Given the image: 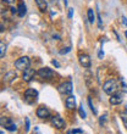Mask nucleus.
I'll return each instance as SVG.
<instances>
[{"mask_svg": "<svg viewBox=\"0 0 127 134\" xmlns=\"http://www.w3.org/2000/svg\"><path fill=\"white\" fill-rule=\"evenodd\" d=\"M38 74L42 78H45V79H50V78L54 77V71L50 70L49 67H43L38 71Z\"/></svg>", "mask_w": 127, "mask_h": 134, "instance_id": "nucleus-8", "label": "nucleus"}, {"mask_svg": "<svg viewBox=\"0 0 127 134\" xmlns=\"http://www.w3.org/2000/svg\"><path fill=\"white\" fill-rule=\"evenodd\" d=\"M10 123H12V121L9 117H1V126L3 127H6L7 124H10Z\"/></svg>", "mask_w": 127, "mask_h": 134, "instance_id": "nucleus-16", "label": "nucleus"}, {"mask_svg": "<svg viewBox=\"0 0 127 134\" xmlns=\"http://www.w3.org/2000/svg\"><path fill=\"white\" fill-rule=\"evenodd\" d=\"M88 105H89V109L92 110V112L94 113V115H97V110L94 109V106H93V104H92V100H91V98L88 99Z\"/></svg>", "mask_w": 127, "mask_h": 134, "instance_id": "nucleus-21", "label": "nucleus"}, {"mask_svg": "<svg viewBox=\"0 0 127 134\" xmlns=\"http://www.w3.org/2000/svg\"><path fill=\"white\" fill-rule=\"evenodd\" d=\"M33 134H40V133H39L38 127H34V131H33Z\"/></svg>", "mask_w": 127, "mask_h": 134, "instance_id": "nucleus-33", "label": "nucleus"}, {"mask_svg": "<svg viewBox=\"0 0 127 134\" xmlns=\"http://www.w3.org/2000/svg\"><path fill=\"white\" fill-rule=\"evenodd\" d=\"M125 35H126V38H127V31H126V32H125Z\"/></svg>", "mask_w": 127, "mask_h": 134, "instance_id": "nucleus-35", "label": "nucleus"}, {"mask_svg": "<svg viewBox=\"0 0 127 134\" xmlns=\"http://www.w3.org/2000/svg\"><path fill=\"white\" fill-rule=\"evenodd\" d=\"M89 79H93V76L89 71H86V83H87V85H89Z\"/></svg>", "mask_w": 127, "mask_h": 134, "instance_id": "nucleus-20", "label": "nucleus"}, {"mask_svg": "<svg viewBox=\"0 0 127 134\" xmlns=\"http://www.w3.org/2000/svg\"><path fill=\"white\" fill-rule=\"evenodd\" d=\"M67 134H71V133H67Z\"/></svg>", "mask_w": 127, "mask_h": 134, "instance_id": "nucleus-36", "label": "nucleus"}, {"mask_svg": "<svg viewBox=\"0 0 127 134\" xmlns=\"http://www.w3.org/2000/svg\"><path fill=\"white\" fill-rule=\"evenodd\" d=\"M35 76V71L33 70V68H26L25 71H23V73H22V79L25 82H31L32 78Z\"/></svg>", "mask_w": 127, "mask_h": 134, "instance_id": "nucleus-9", "label": "nucleus"}, {"mask_svg": "<svg viewBox=\"0 0 127 134\" xmlns=\"http://www.w3.org/2000/svg\"><path fill=\"white\" fill-rule=\"evenodd\" d=\"M87 17H88L89 23H94L95 15H94V10H93V9H88V11H87Z\"/></svg>", "mask_w": 127, "mask_h": 134, "instance_id": "nucleus-15", "label": "nucleus"}, {"mask_svg": "<svg viewBox=\"0 0 127 134\" xmlns=\"http://www.w3.org/2000/svg\"><path fill=\"white\" fill-rule=\"evenodd\" d=\"M57 92L60 93L61 95H70L72 93V83L70 81L68 82H64L57 87Z\"/></svg>", "mask_w": 127, "mask_h": 134, "instance_id": "nucleus-3", "label": "nucleus"}, {"mask_svg": "<svg viewBox=\"0 0 127 134\" xmlns=\"http://www.w3.org/2000/svg\"><path fill=\"white\" fill-rule=\"evenodd\" d=\"M29 131V120L28 118H26V132Z\"/></svg>", "mask_w": 127, "mask_h": 134, "instance_id": "nucleus-26", "label": "nucleus"}, {"mask_svg": "<svg viewBox=\"0 0 127 134\" xmlns=\"http://www.w3.org/2000/svg\"><path fill=\"white\" fill-rule=\"evenodd\" d=\"M121 120H122V122H124L125 127L127 128V110H126V111H124L122 113H121Z\"/></svg>", "mask_w": 127, "mask_h": 134, "instance_id": "nucleus-18", "label": "nucleus"}, {"mask_svg": "<svg viewBox=\"0 0 127 134\" xmlns=\"http://www.w3.org/2000/svg\"><path fill=\"white\" fill-rule=\"evenodd\" d=\"M51 62H53V65H54V66H55V67H57V68L60 67V64H59V62H57L56 60H53V61H51Z\"/></svg>", "mask_w": 127, "mask_h": 134, "instance_id": "nucleus-29", "label": "nucleus"}, {"mask_svg": "<svg viewBox=\"0 0 127 134\" xmlns=\"http://www.w3.org/2000/svg\"><path fill=\"white\" fill-rule=\"evenodd\" d=\"M105 117L106 116H102L100 118H99V123H100V126H103V124L105 123Z\"/></svg>", "mask_w": 127, "mask_h": 134, "instance_id": "nucleus-24", "label": "nucleus"}, {"mask_svg": "<svg viewBox=\"0 0 127 134\" xmlns=\"http://www.w3.org/2000/svg\"><path fill=\"white\" fill-rule=\"evenodd\" d=\"M5 51H6V46L4 43H0V57L3 59L5 56Z\"/></svg>", "mask_w": 127, "mask_h": 134, "instance_id": "nucleus-17", "label": "nucleus"}, {"mask_svg": "<svg viewBox=\"0 0 127 134\" xmlns=\"http://www.w3.org/2000/svg\"><path fill=\"white\" fill-rule=\"evenodd\" d=\"M110 96H111V98L109 99V101L111 105H119V104H121L122 100H124V96H122L121 93H115V94H113V95H110Z\"/></svg>", "mask_w": 127, "mask_h": 134, "instance_id": "nucleus-10", "label": "nucleus"}, {"mask_svg": "<svg viewBox=\"0 0 127 134\" xmlns=\"http://www.w3.org/2000/svg\"><path fill=\"white\" fill-rule=\"evenodd\" d=\"M11 12L12 14H17V7H11Z\"/></svg>", "mask_w": 127, "mask_h": 134, "instance_id": "nucleus-32", "label": "nucleus"}, {"mask_svg": "<svg viewBox=\"0 0 127 134\" xmlns=\"http://www.w3.org/2000/svg\"><path fill=\"white\" fill-rule=\"evenodd\" d=\"M70 50H71V48H65L64 50H60V54H61V55H64V54H67L68 51H70Z\"/></svg>", "mask_w": 127, "mask_h": 134, "instance_id": "nucleus-23", "label": "nucleus"}, {"mask_svg": "<svg viewBox=\"0 0 127 134\" xmlns=\"http://www.w3.org/2000/svg\"><path fill=\"white\" fill-rule=\"evenodd\" d=\"M35 4H37L38 9L42 11V12L46 11V9H48V4H46V0H35Z\"/></svg>", "mask_w": 127, "mask_h": 134, "instance_id": "nucleus-14", "label": "nucleus"}, {"mask_svg": "<svg viewBox=\"0 0 127 134\" xmlns=\"http://www.w3.org/2000/svg\"><path fill=\"white\" fill-rule=\"evenodd\" d=\"M16 77H17L16 72H14V71H10V72H7V73L4 76V82H5V83H11V82L14 81Z\"/></svg>", "mask_w": 127, "mask_h": 134, "instance_id": "nucleus-13", "label": "nucleus"}, {"mask_svg": "<svg viewBox=\"0 0 127 134\" xmlns=\"http://www.w3.org/2000/svg\"><path fill=\"white\" fill-rule=\"evenodd\" d=\"M29 65H31V60H29L28 56H22L15 61V67H16L17 70L25 71L26 68L29 67Z\"/></svg>", "mask_w": 127, "mask_h": 134, "instance_id": "nucleus-2", "label": "nucleus"}, {"mask_svg": "<svg viewBox=\"0 0 127 134\" xmlns=\"http://www.w3.org/2000/svg\"><path fill=\"white\" fill-rule=\"evenodd\" d=\"M38 98V92L35 89H27L25 92V101L27 104H33Z\"/></svg>", "mask_w": 127, "mask_h": 134, "instance_id": "nucleus-4", "label": "nucleus"}, {"mask_svg": "<svg viewBox=\"0 0 127 134\" xmlns=\"http://www.w3.org/2000/svg\"><path fill=\"white\" fill-rule=\"evenodd\" d=\"M5 129H7V131H10V132H14L17 129V127H16V124L15 123H10V124H7L6 127H5Z\"/></svg>", "mask_w": 127, "mask_h": 134, "instance_id": "nucleus-19", "label": "nucleus"}, {"mask_svg": "<svg viewBox=\"0 0 127 134\" xmlns=\"http://www.w3.org/2000/svg\"><path fill=\"white\" fill-rule=\"evenodd\" d=\"M51 124H53V127L56 128V129H62V128H65V126H66L65 121H64L60 116L51 117Z\"/></svg>", "mask_w": 127, "mask_h": 134, "instance_id": "nucleus-7", "label": "nucleus"}, {"mask_svg": "<svg viewBox=\"0 0 127 134\" xmlns=\"http://www.w3.org/2000/svg\"><path fill=\"white\" fill-rule=\"evenodd\" d=\"M122 20H124V25L127 26V21H126V17H122Z\"/></svg>", "mask_w": 127, "mask_h": 134, "instance_id": "nucleus-34", "label": "nucleus"}, {"mask_svg": "<svg viewBox=\"0 0 127 134\" xmlns=\"http://www.w3.org/2000/svg\"><path fill=\"white\" fill-rule=\"evenodd\" d=\"M103 90L104 93H106L108 95H113L115 93H117L119 90V85H117V82L115 79H109V81H106L103 85Z\"/></svg>", "mask_w": 127, "mask_h": 134, "instance_id": "nucleus-1", "label": "nucleus"}, {"mask_svg": "<svg viewBox=\"0 0 127 134\" xmlns=\"http://www.w3.org/2000/svg\"><path fill=\"white\" fill-rule=\"evenodd\" d=\"M122 88H124V92L127 93V84H125V82L122 81Z\"/></svg>", "mask_w": 127, "mask_h": 134, "instance_id": "nucleus-30", "label": "nucleus"}, {"mask_svg": "<svg viewBox=\"0 0 127 134\" xmlns=\"http://www.w3.org/2000/svg\"><path fill=\"white\" fill-rule=\"evenodd\" d=\"M1 1H3V3H5V4H9V5H11V4L14 3L15 0H1Z\"/></svg>", "mask_w": 127, "mask_h": 134, "instance_id": "nucleus-28", "label": "nucleus"}, {"mask_svg": "<svg viewBox=\"0 0 127 134\" xmlns=\"http://www.w3.org/2000/svg\"><path fill=\"white\" fill-rule=\"evenodd\" d=\"M65 105L67 110H75L76 109V98L73 95H68L65 100Z\"/></svg>", "mask_w": 127, "mask_h": 134, "instance_id": "nucleus-11", "label": "nucleus"}, {"mask_svg": "<svg viewBox=\"0 0 127 134\" xmlns=\"http://www.w3.org/2000/svg\"><path fill=\"white\" fill-rule=\"evenodd\" d=\"M80 116L82 118H86V112H84V110H83V105L80 106Z\"/></svg>", "mask_w": 127, "mask_h": 134, "instance_id": "nucleus-22", "label": "nucleus"}, {"mask_svg": "<svg viewBox=\"0 0 127 134\" xmlns=\"http://www.w3.org/2000/svg\"><path fill=\"white\" fill-rule=\"evenodd\" d=\"M17 14L20 17H23L26 14H27V7H26L25 3L23 1H18V5H17Z\"/></svg>", "mask_w": 127, "mask_h": 134, "instance_id": "nucleus-12", "label": "nucleus"}, {"mask_svg": "<svg viewBox=\"0 0 127 134\" xmlns=\"http://www.w3.org/2000/svg\"><path fill=\"white\" fill-rule=\"evenodd\" d=\"M71 133H72V134H82L83 132H82L81 129H72V131H71Z\"/></svg>", "mask_w": 127, "mask_h": 134, "instance_id": "nucleus-25", "label": "nucleus"}, {"mask_svg": "<svg viewBox=\"0 0 127 134\" xmlns=\"http://www.w3.org/2000/svg\"><path fill=\"white\" fill-rule=\"evenodd\" d=\"M35 115H37V117L40 118V120H46V118H49L50 117V111L48 110V107H45V106L42 105V106H39L38 109H37Z\"/></svg>", "mask_w": 127, "mask_h": 134, "instance_id": "nucleus-5", "label": "nucleus"}, {"mask_svg": "<svg viewBox=\"0 0 127 134\" xmlns=\"http://www.w3.org/2000/svg\"><path fill=\"white\" fill-rule=\"evenodd\" d=\"M73 16V9H68V18H72Z\"/></svg>", "mask_w": 127, "mask_h": 134, "instance_id": "nucleus-27", "label": "nucleus"}, {"mask_svg": "<svg viewBox=\"0 0 127 134\" xmlns=\"http://www.w3.org/2000/svg\"><path fill=\"white\" fill-rule=\"evenodd\" d=\"M98 56H99V59H103V56H104V51H103V50H100V51H99Z\"/></svg>", "mask_w": 127, "mask_h": 134, "instance_id": "nucleus-31", "label": "nucleus"}, {"mask_svg": "<svg viewBox=\"0 0 127 134\" xmlns=\"http://www.w3.org/2000/svg\"><path fill=\"white\" fill-rule=\"evenodd\" d=\"M78 61H80L81 66L84 67V68H89L91 65H92V60H91L89 55H87V54H80L78 55Z\"/></svg>", "mask_w": 127, "mask_h": 134, "instance_id": "nucleus-6", "label": "nucleus"}]
</instances>
